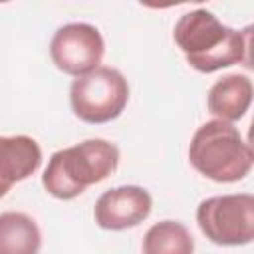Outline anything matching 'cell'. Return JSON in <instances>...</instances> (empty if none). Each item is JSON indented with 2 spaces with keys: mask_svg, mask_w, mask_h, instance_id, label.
Returning a JSON list of instances; mask_svg holds the SVG:
<instances>
[{
  "mask_svg": "<svg viewBox=\"0 0 254 254\" xmlns=\"http://www.w3.org/2000/svg\"><path fill=\"white\" fill-rule=\"evenodd\" d=\"M119 165V149L105 139H85L56 151L42 175V185L58 200H71L87 187L105 181Z\"/></svg>",
  "mask_w": 254,
  "mask_h": 254,
  "instance_id": "7a4b0ae2",
  "label": "cell"
},
{
  "mask_svg": "<svg viewBox=\"0 0 254 254\" xmlns=\"http://www.w3.org/2000/svg\"><path fill=\"white\" fill-rule=\"evenodd\" d=\"M143 254H194V238L183 222L161 220L145 232Z\"/></svg>",
  "mask_w": 254,
  "mask_h": 254,
  "instance_id": "8fae6325",
  "label": "cell"
},
{
  "mask_svg": "<svg viewBox=\"0 0 254 254\" xmlns=\"http://www.w3.org/2000/svg\"><path fill=\"white\" fill-rule=\"evenodd\" d=\"M250 34L252 26L234 30L204 8L183 14L173 28L175 44L185 54L187 64L200 73H212L234 64L250 65Z\"/></svg>",
  "mask_w": 254,
  "mask_h": 254,
  "instance_id": "6da1fadb",
  "label": "cell"
},
{
  "mask_svg": "<svg viewBox=\"0 0 254 254\" xmlns=\"http://www.w3.org/2000/svg\"><path fill=\"white\" fill-rule=\"evenodd\" d=\"M200 232L218 246H244L254 238V196L250 192L204 198L196 208Z\"/></svg>",
  "mask_w": 254,
  "mask_h": 254,
  "instance_id": "5b68a950",
  "label": "cell"
},
{
  "mask_svg": "<svg viewBox=\"0 0 254 254\" xmlns=\"http://www.w3.org/2000/svg\"><path fill=\"white\" fill-rule=\"evenodd\" d=\"M42 165V149L36 139L28 135L0 137V198L8 190L32 177Z\"/></svg>",
  "mask_w": 254,
  "mask_h": 254,
  "instance_id": "ba28073f",
  "label": "cell"
},
{
  "mask_svg": "<svg viewBox=\"0 0 254 254\" xmlns=\"http://www.w3.org/2000/svg\"><path fill=\"white\" fill-rule=\"evenodd\" d=\"M252 103V81L244 73H230L214 81L206 105L214 119L234 123L244 117Z\"/></svg>",
  "mask_w": 254,
  "mask_h": 254,
  "instance_id": "9c48e42d",
  "label": "cell"
},
{
  "mask_svg": "<svg viewBox=\"0 0 254 254\" xmlns=\"http://www.w3.org/2000/svg\"><path fill=\"white\" fill-rule=\"evenodd\" d=\"M189 161L210 181L236 183L250 173L254 157L238 127L210 119L194 131L189 145Z\"/></svg>",
  "mask_w": 254,
  "mask_h": 254,
  "instance_id": "3957f363",
  "label": "cell"
},
{
  "mask_svg": "<svg viewBox=\"0 0 254 254\" xmlns=\"http://www.w3.org/2000/svg\"><path fill=\"white\" fill-rule=\"evenodd\" d=\"M153 198L139 185H121L105 190L95 206L93 218L103 230H127L139 226L151 214Z\"/></svg>",
  "mask_w": 254,
  "mask_h": 254,
  "instance_id": "52a82bcc",
  "label": "cell"
},
{
  "mask_svg": "<svg viewBox=\"0 0 254 254\" xmlns=\"http://www.w3.org/2000/svg\"><path fill=\"white\" fill-rule=\"evenodd\" d=\"M42 232L26 212L0 214V254H38Z\"/></svg>",
  "mask_w": 254,
  "mask_h": 254,
  "instance_id": "30bf717a",
  "label": "cell"
},
{
  "mask_svg": "<svg viewBox=\"0 0 254 254\" xmlns=\"http://www.w3.org/2000/svg\"><path fill=\"white\" fill-rule=\"evenodd\" d=\"M129 101V83L125 75L107 65L75 77L69 87V103L75 117L85 123H107L121 115Z\"/></svg>",
  "mask_w": 254,
  "mask_h": 254,
  "instance_id": "277c9868",
  "label": "cell"
},
{
  "mask_svg": "<svg viewBox=\"0 0 254 254\" xmlns=\"http://www.w3.org/2000/svg\"><path fill=\"white\" fill-rule=\"evenodd\" d=\"M105 54L101 32L85 22H71L58 28L50 40L52 64L71 75L81 77L99 67Z\"/></svg>",
  "mask_w": 254,
  "mask_h": 254,
  "instance_id": "8992f818",
  "label": "cell"
}]
</instances>
